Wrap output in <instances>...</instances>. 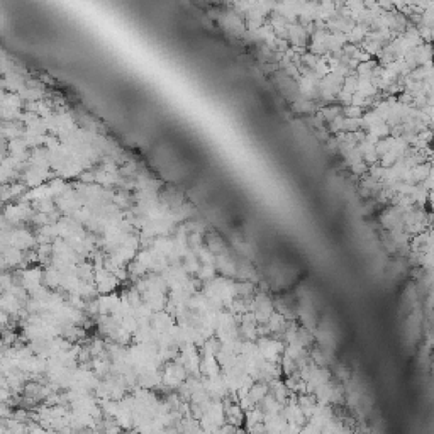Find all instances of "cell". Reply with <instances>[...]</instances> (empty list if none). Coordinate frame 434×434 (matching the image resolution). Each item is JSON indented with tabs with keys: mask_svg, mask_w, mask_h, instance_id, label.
Masks as SVG:
<instances>
[{
	"mask_svg": "<svg viewBox=\"0 0 434 434\" xmlns=\"http://www.w3.org/2000/svg\"><path fill=\"white\" fill-rule=\"evenodd\" d=\"M289 37L295 42V45H303V41H306V31H303V27L300 26H290Z\"/></svg>",
	"mask_w": 434,
	"mask_h": 434,
	"instance_id": "cell-1",
	"label": "cell"
}]
</instances>
